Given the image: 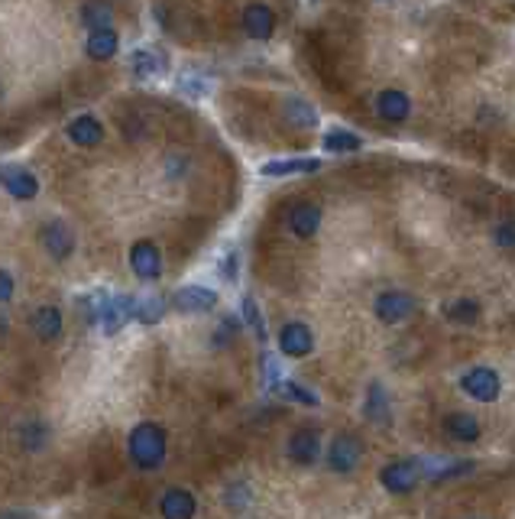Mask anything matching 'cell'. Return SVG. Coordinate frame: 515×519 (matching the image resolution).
<instances>
[{
  "instance_id": "obj_1",
  "label": "cell",
  "mask_w": 515,
  "mask_h": 519,
  "mask_svg": "<svg viewBox=\"0 0 515 519\" xmlns=\"http://www.w3.org/2000/svg\"><path fill=\"white\" fill-rule=\"evenodd\" d=\"M127 452H130V461L143 471H156L166 461V452H169V438H166V429L156 422H140L127 438Z\"/></svg>"
},
{
  "instance_id": "obj_2",
  "label": "cell",
  "mask_w": 515,
  "mask_h": 519,
  "mask_svg": "<svg viewBox=\"0 0 515 519\" xmlns=\"http://www.w3.org/2000/svg\"><path fill=\"white\" fill-rule=\"evenodd\" d=\"M0 185L10 199L17 201H33L39 195V179L23 166H10V162H0Z\"/></svg>"
},
{
  "instance_id": "obj_3",
  "label": "cell",
  "mask_w": 515,
  "mask_h": 519,
  "mask_svg": "<svg viewBox=\"0 0 515 519\" xmlns=\"http://www.w3.org/2000/svg\"><path fill=\"white\" fill-rule=\"evenodd\" d=\"M130 270L137 279L143 283H152V279H160L162 276V254L160 247L152 244V240H137L130 247Z\"/></svg>"
},
{
  "instance_id": "obj_4",
  "label": "cell",
  "mask_w": 515,
  "mask_h": 519,
  "mask_svg": "<svg viewBox=\"0 0 515 519\" xmlns=\"http://www.w3.org/2000/svg\"><path fill=\"white\" fill-rule=\"evenodd\" d=\"M39 244H43V250H46L52 260H68V256L75 254V231L66 224V221H49L46 227H43V234H39Z\"/></svg>"
},
{
  "instance_id": "obj_5",
  "label": "cell",
  "mask_w": 515,
  "mask_h": 519,
  "mask_svg": "<svg viewBox=\"0 0 515 519\" xmlns=\"http://www.w3.org/2000/svg\"><path fill=\"white\" fill-rule=\"evenodd\" d=\"M169 305L182 315H198V311H211L217 305V293L207 286H182L169 299Z\"/></svg>"
},
{
  "instance_id": "obj_6",
  "label": "cell",
  "mask_w": 515,
  "mask_h": 519,
  "mask_svg": "<svg viewBox=\"0 0 515 519\" xmlns=\"http://www.w3.org/2000/svg\"><path fill=\"white\" fill-rule=\"evenodd\" d=\"M360 458H363V444H360V438L356 435H338L334 442H331L328 448V464L331 471L338 474H350L360 464Z\"/></svg>"
},
{
  "instance_id": "obj_7",
  "label": "cell",
  "mask_w": 515,
  "mask_h": 519,
  "mask_svg": "<svg viewBox=\"0 0 515 519\" xmlns=\"http://www.w3.org/2000/svg\"><path fill=\"white\" fill-rule=\"evenodd\" d=\"M460 387L467 389V397H473L477 403H496L499 393H503V383H499V374L489 367H473L464 377Z\"/></svg>"
},
{
  "instance_id": "obj_8",
  "label": "cell",
  "mask_w": 515,
  "mask_h": 519,
  "mask_svg": "<svg viewBox=\"0 0 515 519\" xmlns=\"http://www.w3.org/2000/svg\"><path fill=\"white\" fill-rule=\"evenodd\" d=\"M418 477H422L418 461H393L379 471V484H383L389 493H409L415 484H418Z\"/></svg>"
},
{
  "instance_id": "obj_9",
  "label": "cell",
  "mask_w": 515,
  "mask_h": 519,
  "mask_svg": "<svg viewBox=\"0 0 515 519\" xmlns=\"http://www.w3.org/2000/svg\"><path fill=\"white\" fill-rule=\"evenodd\" d=\"M376 318L383 321V325H399V321L412 318L415 315V299L409 293H383L379 299H376L373 305Z\"/></svg>"
},
{
  "instance_id": "obj_10",
  "label": "cell",
  "mask_w": 515,
  "mask_h": 519,
  "mask_svg": "<svg viewBox=\"0 0 515 519\" xmlns=\"http://www.w3.org/2000/svg\"><path fill=\"white\" fill-rule=\"evenodd\" d=\"M311 348H315V334H311V328L305 321H289V325H282L279 350L285 358H305V354H311Z\"/></svg>"
},
{
  "instance_id": "obj_11",
  "label": "cell",
  "mask_w": 515,
  "mask_h": 519,
  "mask_svg": "<svg viewBox=\"0 0 515 519\" xmlns=\"http://www.w3.org/2000/svg\"><path fill=\"white\" fill-rule=\"evenodd\" d=\"M285 454H289L292 464H301V468H308V464L318 461L321 454V438L315 429H299V432H292L289 444H285Z\"/></svg>"
},
{
  "instance_id": "obj_12",
  "label": "cell",
  "mask_w": 515,
  "mask_h": 519,
  "mask_svg": "<svg viewBox=\"0 0 515 519\" xmlns=\"http://www.w3.org/2000/svg\"><path fill=\"white\" fill-rule=\"evenodd\" d=\"M321 227V205L315 201H299V205L289 208V231L301 240H308V237L318 234Z\"/></svg>"
},
{
  "instance_id": "obj_13",
  "label": "cell",
  "mask_w": 515,
  "mask_h": 519,
  "mask_svg": "<svg viewBox=\"0 0 515 519\" xmlns=\"http://www.w3.org/2000/svg\"><path fill=\"white\" fill-rule=\"evenodd\" d=\"M130 72L137 78H156V75H166L169 72V56L156 46H146V49H137L130 56Z\"/></svg>"
},
{
  "instance_id": "obj_14",
  "label": "cell",
  "mask_w": 515,
  "mask_h": 519,
  "mask_svg": "<svg viewBox=\"0 0 515 519\" xmlns=\"http://www.w3.org/2000/svg\"><path fill=\"white\" fill-rule=\"evenodd\" d=\"M162 519H191L198 513V500L191 491H182V487H169L160 500Z\"/></svg>"
},
{
  "instance_id": "obj_15",
  "label": "cell",
  "mask_w": 515,
  "mask_h": 519,
  "mask_svg": "<svg viewBox=\"0 0 515 519\" xmlns=\"http://www.w3.org/2000/svg\"><path fill=\"white\" fill-rule=\"evenodd\" d=\"M244 29H246V36L260 39V43L272 39V33H276V13H272V7H266V4H250V7L244 10Z\"/></svg>"
},
{
  "instance_id": "obj_16",
  "label": "cell",
  "mask_w": 515,
  "mask_h": 519,
  "mask_svg": "<svg viewBox=\"0 0 515 519\" xmlns=\"http://www.w3.org/2000/svg\"><path fill=\"white\" fill-rule=\"evenodd\" d=\"M376 114H379L383 121H389V123H402L405 117L412 114V101H409V95H405V91L386 88V91H379V98H376Z\"/></svg>"
},
{
  "instance_id": "obj_17",
  "label": "cell",
  "mask_w": 515,
  "mask_h": 519,
  "mask_svg": "<svg viewBox=\"0 0 515 519\" xmlns=\"http://www.w3.org/2000/svg\"><path fill=\"white\" fill-rule=\"evenodd\" d=\"M68 140L75 143V146L91 150V146H98L104 140V123L94 114H82V117H75V121L68 123Z\"/></svg>"
},
{
  "instance_id": "obj_18",
  "label": "cell",
  "mask_w": 515,
  "mask_h": 519,
  "mask_svg": "<svg viewBox=\"0 0 515 519\" xmlns=\"http://www.w3.org/2000/svg\"><path fill=\"white\" fill-rule=\"evenodd\" d=\"M29 328L39 341H56L62 334V311L56 305H39L33 315H29Z\"/></svg>"
},
{
  "instance_id": "obj_19",
  "label": "cell",
  "mask_w": 515,
  "mask_h": 519,
  "mask_svg": "<svg viewBox=\"0 0 515 519\" xmlns=\"http://www.w3.org/2000/svg\"><path fill=\"white\" fill-rule=\"evenodd\" d=\"M133 311H137V299L133 295H113L107 309H104V318H101V328L107 334H117V331L133 318Z\"/></svg>"
},
{
  "instance_id": "obj_20",
  "label": "cell",
  "mask_w": 515,
  "mask_h": 519,
  "mask_svg": "<svg viewBox=\"0 0 515 519\" xmlns=\"http://www.w3.org/2000/svg\"><path fill=\"white\" fill-rule=\"evenodd\" d=\"M282 117L295 130H315L318 127V111L308 101H301V98H285L282 101Z\"/></svg>"
},
{
  "instance_id": "obj_21",
  "label": "cell",
  "mask_w": 515,
  "mask_h": 519,
  "mask_svg": "<svg viewBox=\"0 0 515 519\" xmlns=\"http://www.w3.org/2000/svg\"><path fill=\"white\" fill-rule=\"evenodd\" d=\"M321 160H269L262 162V176L266 179H282V176H301V172H318Z\"/></svg>"
},
{
  "instance_id": "obj_22",
  "label": "cell",
  "mask_w": 515,
  "mask_h": 519,
  "mask_svg": "<svg viewBox=\"0 0 515 519\" xmlns=\"http://www.w3.org/2000/svg\"><path fill=\"white\" fill-rule=\"evenodd\" d=\"M121 49V36H117V29H91V36H88V56L94 62H107L113 59V52Z\"/></svg>"
},
{
  "instance_id": "obj_23",
  "label": "cell",
  "mask_w": 515,
  "mask_h": 519,
  "mask_svg": "<svg viewBox=\"0 0 515 519\" xmlns=\"http://www.w3.org/2000/svg\"><path fill=\"white\" fill-rule=\"evenodd\" d=\"M444 429H448V435L450 438H457V442H477L480 438V422L470 413H450Z\"/></svg>"
},
{
  "instance_id": "obj_24",
  "label": "cell",
  "mask_w": 515,
  "mask_h": 519,
  "mask_svg": "<svg viewBox=\"0 0 515 519\" xmlns=\"http://www.w3.org/2000/svg\"><path fill=\"white\" fill-rule=\"evenodd\" d=\"M363 409H366V419H370V422H379V425L389 422V397H386L383 383H370Z\"/></svg>"
},
{
  "instance_id": "obj_25",
  "label": "cell",
  "mask_w": 515,
  "mask_h": 519,
  "mask_svg": "<svg viewBox=\"0 0 515 519\" xmlns=\"http://www.w3.org/2000/svg\"><path fill=\"white\" fill-rule=\"evenodd\" d=\"M133 318L143 321V325H160L166 318V299L162 295H146V299H137V311Z\"/></svg>"
},
{
  "instance_id": "obj_26",
  "label": "cell",
  "mask_w": 515,
  "mask_h": 519,
  "mask_svg": "<svg viewBox=\"0 0 515 519\" xmlns=\"http://www.w3.org/2000/svg\"><path fill=\"white\" fill-rule=\"evenodd\" d=\"M321 146H324L328 153H356L360 146H363V140L350 130H331V133H324Z\"/></svg>"
},
{
  "instance_id": "obj_27",
  "label": "cell",
  "mask_w": 515,
  "mask_h": 519,
  "mask_svg": "<svg viewBox=\"0 0 515 519\" xmlns=\"http://www.w3.org/2000/svg\"><path fill=\"white\" fill-rule=\"evenodd\" d=\"M276 393H282L285 399H295V403H301V406H318L321 403L318 393H311L308 387H301V383H295V380H282L279 387H276Z\"/></svg>"
},
{
  "instance_id": "obj_28",
  "label": "cell",
  "mask_w": 515,
  "mask_h": 519,
  "mask_svg": "<svg viewBox=\"0 0 515 519\" xmlns=\"http://www.w3.org/2000/svg\"><path fill=\"white\" fill-rule=\"evenodd\" d=\"M221 500H224L227 510L240 513V510H246V507L254 503V491H250V484H230Z\"/></svg>"
},
{
  "instance_id": "obj_29",
  "label": "cell",
  "mask_w": 515,
  "mask_h": 519,
  "mask_svg": "<svg viewBox=\"0 0 515 519\" xmlns=\"http://www.w3.org/2000/svg\"><path fill=\"white\" fill-rule=\"evenodd\" d=\"M448 318L454 321V325H473V321L480 318V303H473V299H457V303L448 309Z\"/></svg>"
},
{
  "instance_id": "obj_30",
  "label": "cell",
  "mask_w": 515,
  "mask_h": 519,
  "mask_svg": "<svg viewBox=\"0 0 515 519\" xmlns=\"http://www.w3.org/2000/svg\"><path fill=\"white\" fill-rule=\"evenodd\" d=\"M82 20L91 29H111V7L107 4H85L82 7Z\"/></svg>"
},
{
  "instance_id": "obj_31",
  "label": "cell",
  "mask_w": 515,
  "mask_h": 519,
  "mask_svg": "<svg viewBox=\"0 0 515 519\" xmlns=\"http://www.w3.org/2000/svg\"><path fill=\"white\" fill-rule=\"evenodd\" d=\"M240 309H244V321H246V328L254 331L256 338L266 341V321H262L260 309H256V303L250 299V295H244V303H240Z\"/></svg>"
},
{
  "instance_id": "obj_32",
  "label": "cell",
  "mask_w": 515,
  "mask_h": 519,
  "mask_svg": "<svg viewBox=\"0 0 515 519\" xmlns=\"http://www.w3.org/2000/svg\"><path fill=\"white\" fill-rule=\"evenodd\" d=\"M46 435L49 429L43 422H29L20 429V438H23V448H29V452H39L43 444H46Z\"/></svg>"
},
{
  "instance_id": "obj_33",
  "label": "cell",
  "mask_w": 515,
  "mask_h": 519,
  "mask_svg": "<svg viewBox=\"0 0 515 519\" xmlns=\"http://www.w3.org/2000/svg\"><path fill=\"white\" fill-rule=\"evenodd\" d=\"M237 334H240V321H237L234 315H224V321H221L215 331V348H230Z\"/></svg>"
},
{
  "instance_id": "obj_34",
  "label": "cell",
  "mask_w": 515,
  "mask_h": 519,
  "mask_svg": "<svg viewBox=\"0 0 515 519\" xmlns=\"http://www.w3.org/2000/svg\"><path fill=\"white\" fill-rule=\"evenodd\" d=\"M178 88H182L185 95H191V98L207 95V82L201 75H195V72H185V75H178Z\"/></svg>"
},
{
  "instance_id": "obj_35",
  "label": "cell",
  "mask_w": 515,
  "mask_h": 519,
  "mask_svg": "<svg viewBox=\"0 0 515 519\" xmlns=\"http://www.w3.org/2000/svg\"><path fill=\"white\" fill-rule=\"evenodd\" d=\"M493 244L503 247V250H512L515 247V221H503V224H496V231H493Z\"/></svg>"
},
{
  "instance_id": "obj_36",
  "label": "cell",
  "mask_w": 515,
  "mask_h": 519,
  "mask_svg": "<svg viewBox=\"0 0 515 519\" xmlns=\"http://www.w3.org/2000/svg\"><path fill=\"white\" fill-rule=\"evenodd\" d=\"M262 370H266V387L276 389L282 383L279 380V364H276V358L272 354H262Z\"/></svg>"
},
{
  "instance_id": "obj_37",
  "label": "cell",
  "mask_w": 515,
  "mask_h": 519,
  "mask_svg": "<svg viewBox=\"0 0 515 519\" xmlns=\"http://www.w3.org/2000/svg\"><path fill=\"white\" fill-rule=\"evenodd\" d=\"M13 289H17V283H13V276H10L7 270H0V305L13 299Z\"/></svg>"
},
{
  "instance_id": "obj_38",
  "label": "cell",
  "mask_w": 515,
  "mask_h": 519,
  "mask_svg": "<svg viewBox=\"0 0 515 519\" xmlns=\"http://www.w3.org/2000/svg\"><path fill=\"white\" fill-rule=\"evenodd\" d=\"M237 263H240V256H237L234 250L227 254V260H221V276H224L227 283H234L237 279Z\"/></svg>"
},
{
  "instance_id": "obj_39",
  "label": "cell",
  "mask_w": 515,
  "mask_h": 519,
  "mask_svg": "<svg viewBox=\"0 0 515 519\" xmlns=\"http://www.w3.org/2000/svg\"><path fill=\"white\" fill-rule=\"evenodd\" d=\"M0 519H33V513H27V510H10V513H0Z\"/></svg>"
},
{
  "instance_id": "obj_40",
  "label": "cell",
  "mask_w": 515,
  "mask_h": 519,
  "mask_svg": "<svg viewBox=\"0 0 515 519\" xmlns=\"http://www.w3.org/2000/svg\"><path fill=\"white\" fill-rule=\"evenodd\" d=\"M0 98H4V85H0Z\"/></svg>"
}]
</instances>
